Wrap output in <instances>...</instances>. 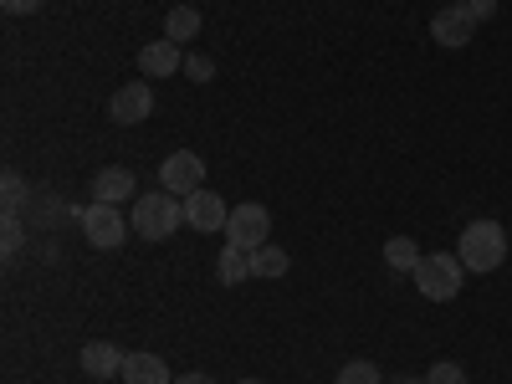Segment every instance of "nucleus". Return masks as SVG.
<instances>
[{
  "mask_svg": "<svg viewBox=\"0 0 512 384\" xmlns=\"http://www.w3.org/2000/svg\"><path fill=\"white\" fill-rule=\"evenodd\" d=\"M134 231L144 236V241H169L180 226H185V200L180 195H169V190H159V195H134Z\"/></svg>",
  "mask_w": 512,
  "mask_h": 384,
  "instance_id": "1",
  "label": "nucleus"
},
{
  "mask_svg": "<svg viewBox=\"0 0 512 384\" xmlns=\"http://www.w3.org/2000/svg\"><path fill=\"white\" fill-rule=\"evenodd\" d=\"M456 256H461V267L466 272H497L502 262H507V231L497 226V221H472L461 231V246H456Z\"/></svg>",
  "mask_w": 512,
  "mask_h": 384,
  "instance_id": "2",
  "label": "nucleus"
},
{
  "mask_svg": "<svg viewBox=\"0 0 512 384\" xmlns=\"http://www.w3.org/2000/svg\"><path fill=\"white\" fill-rule=\"evenodd\" d=\"M410 277H415L420 297H431V303H451V297L461 292V282H466V267H461L456 251H425Z\"/></svg>",
  "mask_w": 512,
  "mask_h": 384,
  "instance_id": "3",
  "label": "nucleus"
},
{
  "mask_svg": "<svg viewBox=\"0 0 512 384\" xmlns=\"http://www.w3.org/2000/svg\"><path fill=\"white\" fill-rule=\"evenodd\" d=\"M82 236H88V246H98V251H118L123 241H128V226L134 221H123V210L118 205H108V200H88L82 205Z\"/></svg>",
  "mask_w": 512,
  "mask_h": 384,
  "instance_id": "4",
  "label": "nucleus"
},
{
  "mask_svg": "<svg viewBox=\"0 0 512 384\" xmlns=\"http://www.w3.org/2000/svg\"><path fill=\"white\" fill-rule=\"evenodd\" d=\"M267 236H272V210H267V205L246 200V205L231 210V221H226V241H231V246L256 251V246H267Z\"/></svg>",
  "mask_w": 512,
  "mask_h": 384,
  "instance_id": "5",
  "label": "nucleus"
},
{
  "mask_svg": "<svg viewBox=\"0 0 512 384\" xmlns=\"http://www.w3.org/2000/svg\"><path fill=\"white\" fill-rule=\"evenodd\" d=\"M159 190H169V195H195V190H205V159L195 154V149H180V154H169L164 164H159Z\"/></svg>",
  "mask_w": 512,
  "mask_h": 384,
  "instance_id": "6",
  "label": "nucleus"
},
{
  "mask_svg": "<svg viewBox=\"0 0 512 384\" xmlns=\"http://www.w3.org/2000/svg\"><path fill=\"white\" fill-rule=\"evenodd\" d=\"M154 113V88L144 77H134V82H123V88L108 98V118L113 123H123V128H134V123H144Z\"/></svg>",
  "mask_w": 512,
  "mask_h": 384,
  "instance_id": "7",
  "label": "nucleus"
},
{
  "mask_svg": "<svg viewBox=\"0 0 512 384\" xmlns=\"http://www.w3.org/2000/svg\"><path fill=\"white\" fill-rule=\"evenodd\" d=\"M482 26L472 21V16H466L461 6H456V0H451V6H441L436 16H431V36H436V47H446V52H461L466 47V41H472Z\"/></svg>",
  "mask_w": 512,
  "mask_h": 384,
  "instance_id": "8",
  "label": "nucleus"
},
{
  "mask_svg": "<svg viewBox=\"0 0 512 384\" xmlns=\"http://www.w3.org/2000/svg\"><path fill=\"white\" fill-rule=\"evenodd\" d=\"M226 221H231V205L216 195V190H195V195H185V226H195V231H226Z\"/></svg>",
  "mask_w": 512,
  "mask_h": 384,
  "instance_id": "9",
  "label": "nucleus"
},
{
  "mask_svg": "<svg viewBox=\"0 0 512 384\" xmlns=\"http://www.w3.org/2000/svg\"><path fill=\"white\" fill-rule=\"evenodd\" d=\"M139 72L144 77H175V72H185V57H180V47L169 36H159V41H149V47L139 52Z\"/></svg>",
  "mask_w": 512,
  "mask_h": 384,
  "instance_id": "10",
  "label": "nucleus"
},
{
  "mask_svg": "<svg viewBox=\"0 0 512 384\" xmlns=\"http://www.w3.org/2000/svg\"><path fill=\"white\" fill-rule=\"evenodd\" d=\"M123 384H175V374H169V364L159 359V354H149V349H139V354H128L123 359V374H118Z\"/></svg>",
  "mask_w": 512,
  "mask_h": 384,
  "instance_id": "11",
  "label": "nucleus"
},
{
  "mask_svg": "<svg viewBox=\"0 0 512 384\" xmlns=\"http://www.w3.org/2000/svg\"><path fill=\"white\" fill-rule=\"evenodd\" d=\"M134 190H139V180H134V169H123V164H108V169H98V175H93V200L123 205Z\"/></svg>",
  "mask_w": 512,
  "mask_h": 384,
  "instance_id": "12",
  "label": "nucleus"
},
{
  "mask_svg": "<svg viewBox=\"0 0 512 384\" xmlns=\"http://www.w3.org/2000/svg\"><path fill=\"white\" fill-rule=\"evenodd\" d=\"M123 349L118 344H82V354H77V364H82V374H93V379H113V374H123Z\"/></svg>",
  "mask_w": 512,
  "mask_h": 384,
  "instance_id": "13",
  "label": "nucleus"
},
{
  "mask_svg": "<svg viewBox=\"0 0 512 384\" xmlns=\"http://www.w3.org/2000/svg\"><path fill=\"white\" fill-rule=\"evenodd\" d=\"M420 241L415 236H390V241H384V267H390V272H400V277H410L415 267H420Z\"/></svg>",
  "mask_w": 512,
  "mask_h": 384,
  "instance_id": "14",
  "label": "nucleus"
},
{
  "mask_svg": "<svg viewBox=\"0 0 512 384\" xmlns=\"http://www.w3.org/2000/svg\"><path fill=\"white\" fill-rule=\"evenodd\" d=\"M164 36L175 41V47L195 41V36H200V11H195V6H175V11L164 16Z\"/></svg>",
  "mask_w": 512,
  "mask_h": 384,
  "instance_id": "15",
  "label": "nucleus"
},
{
  "mask_svg": "<svg viewBox=\"0 0 512 384\" xmlns=\"http://www.w3.org/2000/svg\"><path fill=\"white\" fill-rule=\"evenodd\" d=\"M287 267H292V256L272 241L251 251V277H287Z\"/></svg>",
  "mask_w": 512,
  "mask_h": 384,
  "instance_id": "16",
  "label": "nucleus"
},
{
  "mask_svg": "<svg viewBox=\"0 0 512 384\" xmlns=\"http://www.w3.org/2000/svg\"><path fill=\"white\" fill-rule=\"evenodd\" d=\"M216 272H221V282H226V287L246 282V277H251V251H241V246H231V241H226V251H221Z\"/></svg>",
  "mask_w": 512,
  "mask_h": 384,
  "instance_id": "17",
  "label": "nucleus"
},
{
  "mask_svg": "<svg viewBox=\"0 0 512 384\" xmlns=\"http://www.w3.org/2000/svg\"><path fill=\"white\" fill-rule=\"evenodd\" d=\"M26 200H31V185L16 175V169H6V180H0V210H6V216H21Z\"/></svg>",
  "mask_w": 512,
  "mask_h": 384,
  "instance_id": "18",
  "label": "nucleus"
},
{
  "mask_svg": "<svg viewBox=\"0 0 512 384\" xmlns=\"http://www.w3.org/2000/svg\"><path fill=\"white\" fill-rule=\"evenodd\" d=\"M333 384H384V374H379V364L374 359H349L344 369H338V379Z\"/></svg>",
  "mask_w": 512,
  "mask_h": 384,
  "instance_id": "19",
  "label": "nucleus"
},
{
  "mask_svg": "<svg viewBox=\"0 0 512 384\" xmlns=\"http://www.w3.org/2000/svg\"><path fill=\"white\" fill-rule=\"evenodd\" d=\"M21 246H26V221L21 216H6V226H0V251L16 256Z\"/></svg>",
  "mask_w": 512,
  "mask_h": 384,
  "instance_id": "20",
  "label": "nucleus"
},
{
  "mask_svg": "<svg viewBox=\"0 0 512 384\" xmlns=\"http://www.w3.org/2000/svg\"><path fill=\"white\" fill-rule=\"evenodd\" d=\"M425 384H472V379H466V369H461V364L436 359V364H431V374H425Z\"/></svg>",
  "mask_w": 512,
  "mask_h": 384,
  "instance_id": "21",
  "label": "nucleus"
},
{
  "mask_svg": "<svg viewBox=\"0 0 512 384\" xmlns=\"http://www.w3.org/2000/svg\"><path fill=\"white\" fill-rule=\"evenodd\" d=\"M185 77H190V82H210V77H216V62H210L205 52H190V57H185Z\"/></svg>",
  "mask_w": 512,
  "mask_h": 384,
  "instance_id": "22",
  "label": "nucleus"
},
{
  "mask_svg": "<svg viewBox=\"0 0 512 384\" xmlns=\"http://www.w3.org/2000/svg\"><path fill=\"white\" fill-rule=\"evenodd\" d=\"M456 6H461V11H466V16H472V21H477V26H482V21H492V16H497V0H456Z\"/></svg>",
  "mask_w": 512,
  "mask_h": 384,
  "instance_id": "23",
  "label": "nucleus"
},
{
  "mask_svg": "<svg viewBox=\"0 0 512 384\" xmlns=\"http://www.w3.org/2000/svg\"><path fill=\"white\" fill-rule=\"evenodd\" d=\"M0 11L6 16H31V11H41V0H0Z\"/></svg>",
  "mask_w": 512,
  "mask_h": 384,
  "instance_id": "24",
  "label": "nucleus"
},
{
  "mask_svg": "<svg viewBox=\"0 0 512 384\" xmlns=\"http://www.w3.org/2000/svg\"><path fill=\"white\" fill-rule=\"evenodd\" d=\"M175 384H216V379H210V374H195V369H190V374H180Z\"/></svg>",
  "mask_w": 512,
  "mask_h": 384,
  "instance_id": "25",
  "label": "nucleus"
},
{
  "mask_svg": "<svg viewBox=\"0 0 512 384\" xmlns=\"http://www.w3.org/2000/svg\"><path fill=\"white\" fill-rule=\"evenodd\" d=\"M395 384H425V379H415V374H405V379H395Z\"/></svg>",
  "mask_w": 512,
  "mask_h": 384,
  "instance_id": "26",
  "label": "nucleus"
},
{
  "mask_svg": "<svg viewBox=\"0 0 512 384\" xmlns=\"http://www.w3.org/2000/svg\"><path fill=\"white\" fill-rule=\"evenodd\" d=\"M236 384H262V379H236Z\"/></svg>",
  "mask_w": 512,
  "mask_h": 384,
  "instance_id": "27",
  "label": "nucleus"
}]
</instances>
